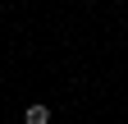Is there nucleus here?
<instances>
[{"instance_id":"obj_1","label":"nucleus","mask_w":128,"mask_h":124,"mask_svg":"<svg viewBox=\"0 0 128 124\" xmlns=\"http://www.w3.org/2000/svg\"><path fill=\"white\" fill-rule=\"evenodd\" d=\"M23 119H28V124H46V119H50V110H46L41 101H32L28 110H23Z\"/></svg>"}]
</instances>
